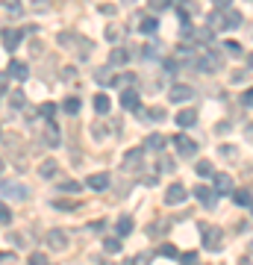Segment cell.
I'll use <instances>...</instances> for the list:
<instances>
[{
  "label": "cell",
  "mask_w": 253,
  "mask_h": 265,
  "mask_svg": "<svg viewBox=\"0 0 253 265\" xmlns=\"http://www.w3.org/2000/svg\"><path fill=\"white\" fill-rule=\"evenodd\" d=\"M44 142H47L50 147H56V145H59V130L53 127V121H50V124H47V130H44Z\"/></svg>",
  "instance_id": "603a6c76"
},
{
  "label": "cell",
  "mask_w": 253,
  "mask_h": 265,
  "mask_svg": "<svg viewBox=\"0 0 253 265\" xmlns=\"http://www.w3.org/2000/svg\"><path fill=\"white\" fill-rule=\"evenodd\" d=\"M144 147H147V150H162V147H165V136H162V133H150V136L144 139Z\"/></svg>",
  "instance_id": "e0dca14e"
},
{
  "label": "cell",
  "mask_w": 253,
  "mask_h": 265,
  "mask_svg": "<svg viewBox=\"0 0 253 265\" xmlns=\"http://www.w3.org/2000/svg\"><path fill=\"white\" fill-rule=\"evenodd\" d=\"M212 3H215V6H221V9H224V6H230V3H233V0H212Z\"/></svg>",
  "instance_id": "681fc988"
},
{
  "label": "cell",
  "mask_w": 253,
  "mask_h": 265,
  "mask_svg": "<svg viewBox=\"0 0 253 265\" xmlns=\"http://www.w3.org/2000/svg\"><path fill=\"white\" fill-rule=\"evenodd\" d=\"M59 189H62V192H71V195H77V192L83 189V183H77V180H62V183H59Z\"/></svg>",
  "instance_id": "83f0119b"
},
{
  "label": "cell",
  "mask_w": 253,
  "mask_h": 265,
  "mask_svg": "<svg viewBox=\"0 0 253 265\" xmlns=\"http://www.w3.org/2000/svg\"><path fill=\"white\" fill-rule=\"evenodd\" d=\"M212 189H215V195H230L233 192V177L230 174H215L212 177Z\"/></svg>",
  "instance_id": "8992f818"
},
{
  "label": "cell",
  "mask_w": 253,
  "mask_h": 265,
  "mask_svg": "<svg viewBox=\"0 0 253 265\" xmlns=\"http://www.w3.org/2000/svg\"><path fill=\"white\" fill-rule=\"evenodd\" d=\"M0 171H3V156H0Z\"/></svg>",
  "instance_id": "f5cc1de1"
},
{
  "label": "cell",
  "mask_w": 253,
  "mask_h": 265,
  "mask_svg": "<svg viewBox=\"0 0 253 265\" xmlns=\"http://www.w3.org/2000/svg\"><path fill=\"white\" fill-rule=\"evenodd\" d=\"M174 147H177V153H180V156H189V159L197 153V142H192V139H189V136H183V133H180V136H174Z\"/></svg>",
  "instance_id": "3957f363"
},
{
  "label": "cell",
  "mask_w": 253,
  "mask_h": 265,
  "mask_svg": "<svg viewBox=\"0 0 253 265\" xmlns=\"http://www.w3.org/2000/svg\"><path fill=\"white\" fill-rule=\"evenodd\" d=\"M248 65H251V68H253V53H251V56H248Z\"/></svg>",
  "instance_id": "816d5d0a"
},
{
  "label": "cell",
  "mask_w": 253,
  "mask_h": 265,
  "mask_svg": "<svg viewBox=\"0 0 253 265\" xmlns=\"http://www.w3.org/2000/svg\"><path fill=\"white\" fill-rule=\"evenodd\" d=\"M130 3H133V0H130Z\"/></svg>",
  "instance_id": "9f6ffc18"
},
{
  "label": "cell",
  "mask_w": 253,
  "mask_h": 265,
  "mask_svg": "<svg viewBox=\"0 0 253 265\" xmlns=\"http://www.w3.org/2000/svg\"><path fill=\"white\" fill-rule=\"evenodd\" d=\"M195 171H197L200 177H209V174H212V162H209V159H197V165H195Z\"/></svg>",
  "instance_id": "4316f807"
},
{
  "label": "cell",
  "mask_w": 253,
  "mask_h": 265,
  "mask_svg": "<svg viewBox=\"0 0 253 265\" xmlns=\"http://www.w3.org/2000/svg\"><path fill=\"white\" fill-rule=\"evenodd\" d=\"M103 227H106V221H94V224H91V230H94V233H100Z\"/></svg>",
  "instance_id": "c3c4849f"
},
{
  "label": "cell",
  "mask_w": 253,
  "mask_h": 265,
  "mask_svg": "<svg viewBox=\"0 0 253 265\" xmlns=\"http://www.w3.org/2000/svg\"><path fill=\"white\" fill-rule=\"evenodd\" d=\"M133 83H136V74H121V77L112 80V86H118L121 91H124V88H133Z\"/></svg>",
  "instance_id": "7402d4cb"
},
{
  "label": "cell",
  "mask_w": 253,
  "mask_h": 265,
  "mask_svg": "<svg viewBox=\"0 0 253 265\" xmlns=\"http://www.w3.org/2000/svg\"><path fill=\"white\" fill-rule=\"evenodd\" d=\"M242 103H245V106H253V88H248V91L242 94Z\"/></svg>",
  "instance_id": "ee69618b"
},
{
  "label": "cell",
  "mask_w": 253,
  "mask_h": 265,
  "mask_svg": "<svg viewBox=\"0 0 253 265\" xmlns=\"http://www.w3.org/2000/svg\"><path fill=\"white\" fill-rule=\"evenodd\" d=\"M62 109H65L68 115H77V112H80V97H74V94H71V97H65Z\"/></svg>",
  "instance_id": "cb8c5ba5"
},
{
  "label": "cell",
  "mask_w": 253,
  "mask_h": 265,
  "mask_svg": "<svg viewBox=\"0 0 253 265\" xmlns=\"http://www.w3.org/2000/svg\"><path fill=\"white\" fill-rule=\"evenodd\" d=\"M103 251L118 254V251H121V239H106V242H103Z\"/></svg>",
  "instance_id": "e575fe53"
},
{
  "label": "cell",
  "mask_w": 253,
  "mask_h": 265,
  "mask_svg": "<svg viewBox=\"0 0 253 265\" xmlns=\"http://www.w3.org/2000/svg\"><path fill=\"white\" fill-rule=\"evenodd\" d=\"M6 83H9V74H0V94H6Z\"/></svg>",
  "instance_id": "7dc6e473"
},
{
  "label": "cell",
  "mask_w": 253,
  "mask_h": 265,
  "mask_svg": "<svg viewBox=\"0 0 253 265\" xmlns=\"http://www.w3.org/2000/svg\"><path fill=\"white\" fill-rule=\"evenodd\" d=\"M186 198H189V192H186V186H180V183H171L168 192H165V204H168V206H177V204H183Z\"/></svg>",
  "instance_id": "277c9868"
},
{
  "label": "cell",
  "mask_w": 253,
  "mask_h": 265,
  "mask_svg": "<svg viewBox=\"0 0 253 265\" xmlns=\"http://www.w3.org/2000/svg\"><path fill=\"white\" fill-rule=\"evenodd\" d=\"M180 263H183V265H197V254H195V251H192V254H183Z\"/></svg>",
  "instance_id": "60d3db41"
},
{
  "label": "cell",
  "mask_w": 253,
  "mask_h": 265,
  "mask_svg": "<svg viewBox=\"0 0 253 265\" xmlns=\"http://www.w3.org/2000/svg\"><path fill=\"white\" fill-rule=\"evenodd\" d=\"M192 195H195L203 206H209V209H212V206H215V201H218L215 189H206V186H195V192H192Z\"/></svg>",
  "instance_id": "52a82bcc"
},
{
  "label": "cell",
  "mask_w": 253,
  "mask_h": 265,
  "mask_svg": "<svg viewBox=\"0 0 253 265\" xmlns=\"http://www.w3.org/2000/svg\"><path fill=\"white\" fill-rule=\"evenodd\" d=\"M218 153H221V156H227V159H236V156H239V147H233V145H221V147H218Z\"/></svg>",
  "instance_id": "d6a6232c"
},
{
  "label": "cell",
  "mask_w": 253,
  "mask_h": 265,
  "mask_svg": "<svg viewBox=\"0 0 253 265\" xmlns=\"http://www.w3.org/2000/svg\"><path fill=\"white\" fill-rule=\"evenodd\" d=\"M24 100H27V94H24V91H21V88H18V91H12V94H9V103H12V106H15V109H21V106H24Z\"/></svg>",
  "instance_id": "4dcf8cb0"
},
{
  "label": "cell",
  "mask_w": 253,
  "mask_h": 265,
  "mask_svg": "<svg viewBox=\"0 0 253 265\" xmlns=\"http://www.w3.org/2000/svg\"><path fill=\"white\" fill-rule=\"evenodd\" d=\"M53 206H56V209H65V212H68V209H77L74 201H53Z\"/></svg>",
  "instance_id": "f35d334b"
},
{
  "label": "cell",
  "mask_w": 253,
  "mask_h": 265,
  "mask_svg": "<svg viewBox=\"0 0 253 265\" xmlns=\"http://www.w3.org/2000/svg\"><path fill=\"white\" fill-rule=\"evenodd\" d=\"M38 174H41V177H53V174H56V162H53V159L41 162V165H38Z\"/></svg>",
  "instance_id": "484cf974"
},
{
  "label": "cell",
  "mask_w": 253,
  "mask_h": 265,
  "mask_svg": "<svg viewBox=\"0 0 253 265\" xmlns=\"http://www.w3.org/2000/svg\"><path fill=\"white\" fill-rule=\"evenodd\" d=\"M147 6H150L153 12H162V9H168V6H171V0H147Z\"/></svg>",
  "instance_id": "d590c367"
},
{
  "label": "cell",
  "mask_w": 253,
  "mask_h": 265,
  "mask_svg": "<svg viewBox=\"0 0 253 265\" xmlns=\"http://www.w3.org/2000/svg\"><path fill=\"white\" fill-rule=\"evenodd\" d=\"M124 62H127V50H124V47H121V50L115 47V50L109 53V65H124Z\"/></svg>",
  "instance_id": "d4e9b609"
},
{
  "label": "cell",
  "mask_w": 253,
  "mask_h": 265,
  "mask_svg": "<svg viewBox=\"0 0 253 265\" xmlns=\"http://www.w3.org/2000/svg\"><path fill=\"white\" fill-rule=\"evenodd\" d=\"M0 260H3V254H0Z\"/></svg>",
  "instance_id": "11a10c76"
},
{
  "label": "cell",
  "mask_w": 253,
  "mask_h": 265,
  "mask_svg": "<svg viewBox=\"0 0 253 265\" xmlns=\"http://www.w3.org/2000/svg\"><path fill=\"white\" fill-rule=\"evenodd\" d=\"M121 35H124V29H121L118 24H109V27H106V38H109V41H118Z\"/></svg>",
  "instance_id": "f546056e"
},
{
  "label": "cell",
  "mask_w": 253,
  "mask_h": 265,
  "mask_svg": "<svg viewBox=\"0 0 253 265\" xmlns=\"http://www.w3.org/2000/svg\"><path fill=\"white\" fill-rule=\"evenodd\" d=\"M38 115H41V118H53V115H56V103H41V106H38Z\"/></svg>",
  "instance_id": "1f68e13d"
},
{
  "label": "cell",
  "mask_w": 253,
  "mask_h": 265,
  "mask_svg": "<svg viewBox=\"0 0 253 265\" xmlns=\"http://www.w3.org/2000/svg\"><path fill=\"white\" fill-rule=\"evenodd\" d=\"M115 230H118V239H124V236H130V233H133V218H130V215H124V218H118V224H115Z\"/></svg>",
  "instance_id": "ac0fdd59"
},
{
  "label": "cell",
  "mask_w": 253,
  "mask_h": 265,
  "mask_svg": "<svg viewBox=\"0 0 253 265\" xmlns=\"http://www.w3.org/2000/svg\"><path fill=\"white\" fill-rule=\"evenodd\" d=\"M12 80H18V83H24L27 77H29V68H27V62H9V71H6Z\"/></svg>",
  "instance_id": "30bf717a"
},
{
  "label": "cell",
  "mask_w": 253,
  "mask_h": 265,
  "mask_svg": "<svg viewBox=\"0 0 253 265\" xmlns=\"http://www.w3.org/2000/svg\"><path fill=\"white\" fill-rule=\"evenodd\" d=\"M0 192H3V198H9V201H27V186H21V183H9V180H3L0 183Z\"/></svg>",
  "instance_id": "6da1fadb"
},
{
  "label": "cell",
  "mask_w": 253,
  "mask_h": 265,
  "mask_svg": "<svg viewBox=\"0 0 253 265\" xmlns=\"http://www.w3.org/2000/svg\"><path fill=\"white\" fill-rule=\"evenodd\" d=\"M29 265H47V257L38 251V254H32V257H29Z\"/></svg>",
  "instance_id": "b9f144b4"
},
{
  "label": "cell",
  "mask_w": 253,
  "mask_h": 265,
  "mask_svg": "<svg viewBox=\"0 0 253 265\" xmlns=\"http://www.w3.org/2000/svg\"><path fill=\"white\" fill-rule=\"evenodd\" d=\"M109 109H112V100L100 91V94H94V112L97 115H109Z\"/></svg>",
  "instance_id": "2e32d148"
},
{
  "label": "cell",
  "mask_w": 253,
  "mask_h": 265,
  "mask_svg": "<svg viewBox=\"0 0 253 265\" xmlns=\"http://www.w3.org/2000/svg\"><path fill=\"white\" fill-rule=\"evenodd\" d=\"M0 221H3V224H9V221H12V212H9V206H6L3 201H0Z\"/></svg>",
  "instance_id": "ab89813d"
},
{
  "label": "cell",
  "mask_w": 253,
  "mask_h": 265,
  "mask_svg": "<svg viewBox=\"0 0 253 265\" xmlns=\"http://www.w3.org/2000/svg\"><path fill=\"white\" fill-rule=\"evenodd\" d=\"M91 192H103V189H109V174L106 171H97V174H91L88 177V183H85Z\"/></svg>",
  "instance_id": "9c48e42d"
},
{
  "label": "cell",
  "mask_w": 253,
  "mask_h": 265,
  "mask_svg": "<svg viewBox=\"0 0 253 265\" xmlns=\"http://www.w3.org/2000/svg\"><path fill=\"white\" fill-rule=\"evenodd\" d=\"M192 94H195V88H192V86H186V83H177V86H171V88H168V100H171V103L192 100Z\"/></svg>",
  "instance_id": "7a4b0ae2"
},
{
  "label": "cell",
  "mask_w": 253,
  "mask_h": 265,
  "mask_svg": "<svg viewBox=\"0 0 253 265\" xmlns=\"http://www.w3.org/2000/svg\"><path fill=\"white\" fill-rule=\"evenodd\" d=\"M47 245H50L53 251H65V248H68V236H65L62 230H50V233H47Z\"/></svg>",
  "instance_id": "8fae6325"
},
{
  "label": "cell",
  "mask_w": 253,
  "mask_h": 265,
  "mask_svg": "<svg viewBox=\"0 0 253 265\" xmlns=\"http://www.w3.org/2000/svg\"><path fill=\"white\" fill-rule=\"evenodd\" d=\"M233 201H236V206H253V198H251V192L248 189H239V192H233Z\"/></svg>",
  "instance_id": "d6986e66"
},
{
  "label": "cell",
  "mask_w": 253,
  "mask_h": 265,
  "mask_svg": "<svg viewBox=\"0 0 253 265\" xmlns=\"http://www.w3.org/2000/svg\"><path fill=\"white\" fill-rule=\"evenodd\" d=\"M91 136H94V139H103V136H106V130H103V127H97V124H94V127H91Z\"/></svg>",
  "instance_id": "bcb514c9"
},
{
  "label": "cell",
  "mask_w": 253,
  "mask_h": 265,
  "mask_svg": "<svg viewBox=\"0 0 253 265\" xmlns=\"http://www.w3.org/2000/svg\"><path fill=\"white\" fill-rule=\"evenodd\" d=\"M141 156H144V150L141 147H133V150H127V156H124V168H139L141 165Z\"/></svg>",
  "instance_id": "5bb4252c"
},
{
  "label": "cell",
  "mask_w": 253,
  "mask_h": 265,
  "mask_svg": "<svg viewBox=\"0 0 253 265\" xmlns=\"http://www.w3.org/2000/svg\"><path fill=\"white\" fill-rule=\"evenodd\" d=\"M227 50L236 53V56H242V44H236V41H227Z\"/></svg>",
  "instance_id": "7bdbcfd3"
},
{
  "label": "cell",
  "mask_w": 253,
  "mask_h": 265,
  "mask_svg": "<svg viewBox=\"0 0 253 265\" xmlns=\"http://www.w3.org/2000/svg\"><path fill=\"white\" fill-rule=\"evenodd\" d=\"M200 233H203L206 251H215V248L221 245V230H215V227H209V224H200Z\"/></svg>",
  "instance_id": "5b68a950"
},
{
  "label": "cell",
  "mask_w": 253,
  "mask_h": 265,
  "mask_svg": "<svg viewBox=\"0 0 253 265\" xmlns=\"http://www.w3.org/2000/svg\"><path fill=\"white\" fill-rule=\"evenodd\" d=\"M248 139H251V142H253V124H251V127H248Z\"/></svg>",
  "instance_id": "f907efd6"
},
{
  "label": "cell",
  "mask_w": 253,
  "mask_h": 265,
  "mask_svg": "<svg viewBox=\"0 0 253 265\" xmlns=\"http://www.w3.org/2000/svg\"><path fill=\"white\" fill-rule=\"evenodd\" d=\"M139 29H141L144 35H153V32L159 29V21H156V18H141V24H139Z\"/></svg>",
  "instance_id": "44dd1931"
},
{
  "label": "cell",
  "mask_w": 253,
  "mask_h": 265,
  "mask_svg": "<svg viewBox=\"0 0 253 265\" xmlns=\"http://www.w3.org/2000/svg\"><path fill=\"white\" fill-rule=\"evenodd\" d=\"M156 254H159V257H168V260H174V257H180L174 245H159V251H156Z\"/></svg>",
  "instance_id": "836d02e7"
},
{
  "label": "cell",
  "mask_w": 253,
  "mask_h": 265,
  "mask_svg": "<svg viewBox=\"0 0 253 265\" xmlns=\"http://www.w3.org/2000/svg\"><path fill=\"white\" fill-rule=\"evenodd\" d=\"M121 109H139V91L136 88H124L121 91Z\"/></svg>",
  "instance_id": "4fadbf2b"
},
{
  "label": "cell",
  "mask_w": 253,
  "mask_h": 265,
  "mask_svg": "<svg viewBox=\"0 0 253 265\" xmlns=\"http://www.w3.org/2000/svg\"><path fill=\"white\" fill-rule=\"evenodd\" d=\"M97 12H103V15H115V6H109V3H103V6H97Z\"/></svg>",
  "instance_id": "f6af8a7d"
},
{
  "label": "cell",
  "mask_w": 253,
  "mask_h": 265,
  "mask_svg": "<svg viewBox=\"0 0 253 265\" xmlns=\"http://www.w3.org/2000/svg\"><path fill=\"white\" fill-rule=\"evenodd\" d=\"M3 6H6L12 15H21V0H3Z\"/></svg>",
  "instance_id": "8d00e7d4"
},
{
  "label": "cell",
  "mask_w": 253,
  "mask_h": 265,
  "mask_svg": "<svg viewBox=\"0 0 253 265\" xmlns=\"http://www.w3.org/2000/svg\"><path fill=\"white\" fill-rule=\"evenodd\" d=\"M159 171L162 174H174V162L171 159H159Z\"/></svg>",
  "instance_id": "74e56055"
},
{
  "label": "cell",
  "mask_w": 253,
  "mask_h": 265,
  "mask_svg": "<svg viewBox=\"0 0 253 265\" xmlns=\"http://www.w3.org/2000/svg\"><path fill=\"white\" fill-rule=\"evenodd\" d=\"M195 121H197V112H195V109H183V112L177 115V124H180V127H192Z\"/></svg>",
  "instance_id": "ffe728a7"
},
{
  "label": "cell",
  "mask_w": 253,
  "mask_h": 265,
  "mask_svg": "<svg viewBox=\"0 0 253 265\" xmlns=\"http://www.w3.org/2000/svg\"><path fill=\"white\" fill-rule=\"evenodd\" d=\"M224 15H227V18H224V21H227V29H236V27L242 24V15H239V12H224Z\"/></svg>",
  "instance_id": "f1b7e54d"
},
{
  "label": "cell",
  "mask_w": 253,
  "mask_h": 265,
  "mask_svg": "<svg viewBox=\"0 0 253 265\" xmlns=\"http://www.w3.org/2000/svg\"><path fill=\"white\" fill-rule=\"evenodd\" d=\"M218 68H221V56H218V53H203V59H200V71L212 74V71H218Z\"/></svg>",
  "instance_id": "7c38bea8"
},
{
  "label": "cell",
  "mask_w": 253,
  "mask_h": 265,
  "mask_svg": "<svg viewBox=\"0 0 253 265\" xmlns=\"http://www.w3.org/2000/svg\"><path fill=\"white\" fill-rule=\"evenodd\" d=\"M206 24H209V29H227V21H224V12H218V9H212V12H209V18H206Z\"/></svg>",
  "instance_id": "9a60e30c"
},
{
  "label": "cell",
  "mask_w": 253,
  "mask_h": 265,
  "mask_svg": "<svg viewBox=\"0 0 253 265\" xmlns=\"http://www.w3.org/2000/svg\"><path fill=\"white\" fill-rule=\"evenodd\" d=\"M24 35H27L24 29H3V47H6V50H15Z\"/></svg>",
  "instance_id": "ba28073f"
},
{
  "label": "cell",
  "mask_w": 253,
  "mask_h": 265,
  "mask_svg": "<svg viewBox=\"0 0 253 265\" xmlns=\"http://www.w3.org/2000/svg\"><path fill=\"white\" fill-rule=\"evenodd\" d=\"M251 251H253V242H251Z\"/></svg>",
  "instance_id": "db71d44e"
}]
</instances>
